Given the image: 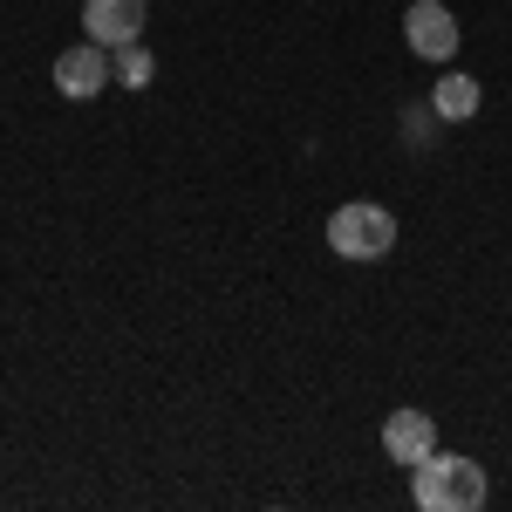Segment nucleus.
Here are the masks:
<instances>
[{"mask_svg":"<svg viewBox=\"0 0 512 512\" xmlns=\"http://www.w3.org/2000/svg\"><path fill=\"white\" fill-rule=\"evenodd\" d=\"M110 69H117L123 89H151V76H158V62H151V48H144V41H123L117 55H110Z\"/></svg>","mask_w":512,"mask_h":512,"instance_id":"6e6552de","label":"nucleus"},{"mask_svg":"<svg viewBox=\"0 0 512 512\" xmlns=\"http://www.w3.org/2000/svg\"><path fill=\"white\" fill-rule=\"evenodd\" d=\"M110 82H117V69H110L103 41H82V48H62V55H55V89H62L69 103H89V96H103Z\"/></svg>","mask_w":512,"mask_h":512,"instance_id":"20e7f679","label":"nucleus"},{"mask_svg":"<svg viewBox=\"0 0 512 512\" xmlns=\"http://www.w3.org/2000/svg\"><path fill=\"white\" fill-rule=\"evenodd\" d=\"M328 246L342 260H383L396 246V212L390 205H369V198H349L328 212Z\"/></svg>","mask_w":512,"mask_h":512,"instance_id":"f03ea898","label":"nucleus"},{"mask_svg":"<svg viewBox=\"0 0 512 512\" xmlns=\"http://www.w3.org/2000/svg\"><path fill=\"white\" fill-rule=\"evenodd\" d=\"M410 499L424 512H478L485 506V465L458 451H431L424 465H410Z\"/></svg>","mask_w":512,"mask_h":512,"instance_id":"f257e3e1","label":"nucleus"},{"mask_svg":"<svg viewBox=\"0 0 512 512\" xmlns=\"http://www.w3.org/2000/svg\"><path fill=\"white\" fill-rule=\"evenodd\" d=\"M431 103H437V117L444 123H465V117H478V82L472 76H437V89H431Z\"/></svg>","mask_w":512,"mask_h":512,"instance_id":"0eeeda50","label":"nucleus"},{"mask_svg":"<svg viewBox=\"0 0 512 512\" xmlns=\"http://www.w3.org/2000/svg\"><path fill=\"white\" fill-rule=\"evenodd\" d=\"M82 28H89V41H103V48H123V41L144 35V0H89L82 7Z\"/></svg>","mask_w":512,"mask_h":512,"instance_id":"423d86ee","label":"nucleus"},{"mask_svg":"<svg viewBox=\"0 0 512 512\" xmlns=\"http://www.w3.org/2000/svg\"><path fill=\"white\" fill-rule=\"evenodd\" d=\"M403 41H410L417 62H451V55H458V14H451L444 0H410Z\"/></svg>","mask_w":512,"mask_h":512,"instance_id":"7ed1b4c3","label":"nucleus"},{"mask_svg":"<svg viewBox=\"0 0 512 512\" xmlns=\"http://www.w3.org/2000/svg\"><path fill=\"white\" fill-rule=\"evenodd\" d=\"M431 123H444V117H437V103H410V110H403V137H410V144L424 151V144H431V137H437Z\"/></svg>","mask_w":512,"mask_h":512,"instance_id":"1a4fd4ad","label":"nucleus"},{"mask_svg":"<svg viewBox=\"0 0 512 512\" xmlns=\"http://www.w3.org/2000/svg\"><path fill=\"white\" fill-rule=\"evenodd\" d=\"M383 451H390L396 465H424L437 451V424L424 410H390V417H383Z\"/></svg>","mask_w":512,"mask_h":512,"instance_id":"39448f33","label":"nucleus"}]
</instances>
